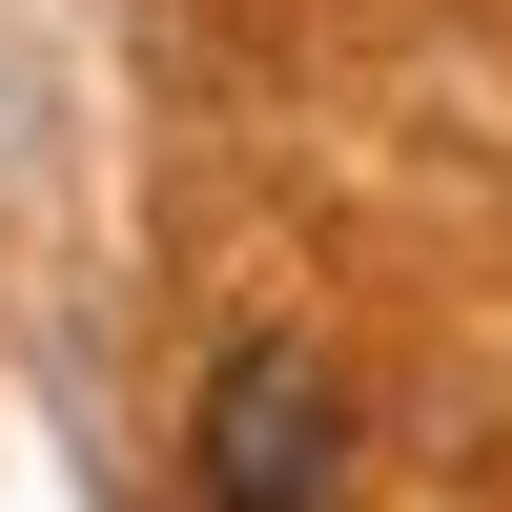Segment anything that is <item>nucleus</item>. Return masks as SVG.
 Wrapping results in <instances>:
<instances>
[{"mask_svg": "<svg viewBox=\"0 0 512 512\" xmlns=\"http://www.w3.org/2000/svg\"><path fill=\"white\" fill-rule=\"evenodd\" d=\"M349 492V369L308 328H246L185 390V512H328Z\"/></svg>", "mask_w": 512, "mask_h": 512, "instance_id": "nucleus-1", "label": "nucleus"}]
</instances>
